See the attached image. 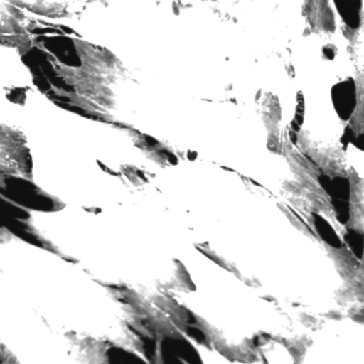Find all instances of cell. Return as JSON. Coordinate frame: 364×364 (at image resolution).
<instances>
[{
  "label": "cell",
  "mask_w": 364,
  "mask_h": 364,
  "mask_svg": "<svg viewBox=\"0 0 364 364\" xmlns=\"http://www.w3.org/2000/svg\"><path fill=\"white\" fill-rule=\"evenodd\" d=\"M144 344L146 357L150 360L154 359L155 353H156V344H155L154 341L144 338Z\"/></svg>",
  "instance_id": "8992f818"
},
{
  "label": "cell",
  "mask_w": 364,
  "mask_h": 364,
  "mask_svg": "<svg viewBox=\"0 0 364 364\" xmlns=\"http://www.w3.org/2000/svg\"><path fill=\"white\" fill-rule=\"evenodd\" d=\"M346 242L348 244L349 248L353 251V255L358 257V259H362V255H363V237L361 234L358 233L355 231H350L346 235Z\"/></svg>",
  "instance_id": "277c9868"
},
{
  "label": "cell",
  "mask_w": 364,
  "mask_h": 364,
  "mask_svg": "<svg viewBox=\"0 0 364 364\" xmlns=\"http://www.w3.org/2000/svg\"><path fill=\"white\" fill-rule=\"evenodd\" d=\"M316 227L321 237H323L330 246L334 247V248H340V238L338 237L336 232L333 231V229H332L325 220H323V219H317Z\"/></svg>",
  "instance_id": "3957f363"
},
{
  "label": "cell",
  "mask_w": 364,
  "mask_h": 364,
  "mask_svg": "<svg viewBox=\"0 0 364 364\" xmlns=\"http://www.w3.org/2000/svg\"><path fill=\"white\" fill-rule=\"evenodd\" d=\"M161 355H163L164 364H184L172 353L165 341L161 344Z\"/></svg>",
  "instance_id": "5b68a950"
},
{
  "label": "cell",
  "mask_w": 364,
  "mask_h": 364,
  "mask_svg": "<svg viewBox=\"0 0 364 364\" xmlns=\"http://www.w3.org/2000/svg\"><path fill=\"white\" fill-rule=\"evenodd\" d=\"M108 360L110 364H146L144 360L140 359L134 353H129L124 349L110 348L107 353Z\"/></svg>",
  "instance_id": "7a4b0ae2"
},
{
  "label": "cell",
  "mask_w": 364,
  "mask_h": 364,
  "mask_svg": "<svg viewBox=\"0 0 364 364\" xmlns=\"http://www.w3.org/2000/svg\"><path fill=\"white\" fill-rule=\"evenodd\" d=\"M165 342L178 359H183L189 364H203L199 353L186 341L181 338H166Z\"/></svg>",
  "instance_id": "6da1fadb"
},
{
  "label": "cell",
  "mask_w": 364,
  "mask_h": 364,
  "mask_svg": "<svg viewBox=\"0 0 364 364\" xmlns=\"http://www.w3.org/2000/svg\"><path fill=\"white\" fill-rule=\"evenodd\" d=\"M187 331H188L189 336H193V338H195L196 340L199 341V342H204V341H205V336H204L201 330L197 329V328L189 327Z\"/></svg>",
  "instance_id": "52a82bcc"
}]
</instances>
